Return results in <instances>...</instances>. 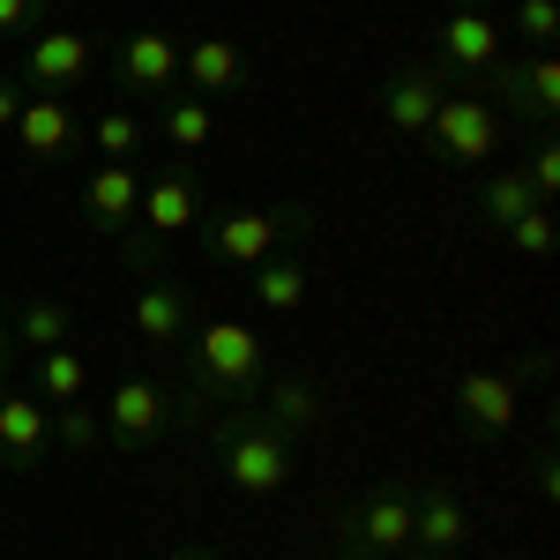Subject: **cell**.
I'll return each instance as SVG.
<instances>
[{
    "label": "cell",
    "instance_id": "7c38bea8",
    "mask_svg": "<svg viewBox=\"0 0 560 560\" xmlns=\"http://www.w3.org/2000/svg\"><path fill=\"white\" fill-rule=\"evenodd\" d=\"M448 90H456V75H448V68L427 52V60H411L404 75H388V83H382V120H388L396 135H427L433 105H441Z\"/></svg>",
    "mask_w": 560,
    "mask_h": 560
},
{
    "label": "cell",
    "instance_id": "484cf974",
    "mask_svg": "<svg viewBox=\"0 0 560 560\" xmlns=\"http://www.w3.org/2000/svg\"><path fill=\"white\" fill-rule=\"evenodd\" d=\"M45 411H52V448H68V456H97L105 448V419L90 404H45Z\"/></svg>",
    "mask_w": 560,
    "mask_h": 560
},
{
    "label": "cell",
    "instance_id": "e0dca14e",
    "mask_svg": "<svg viewBox=\"0 0 560 560\" xmlns=\"http://www.w3.org/2000/svg\"><path fill=\"white\" fill-rule=\"evenodd\" d=\"M135 202H142V173L135 165H97L83 179V217L105 240H128L135 232Z\"/></svg>",
    "mask_w": 560,
    "mask_h": 560
},
{
    "label": "cell",
    "instance_id": "d590c367",
    "mask_svg": "<svg viewBox=\"0 0 560 560\" xmlns=\"http://www.w3.org/2000/svg\"><path fill=\"white\" fill-rule=\"evenodd\" d=\"M0 396H8V374H0Z\"/></svg>",
    "mask_w": 560,
    "mask_h": 560
},
{
    "label": "cell",
    "instance_id": "30bf717a",
    "mask_svg": "<svg viewBox=\"0 0 560 560\" xmlns=\"http://www.w3.org/2000/svg\"><path fill=\"white\" fill-rule=\"evenodd\" d=\"M90 75V38L83 31H31L23 38V60H15V83L38 90V97H68V90Z\"/></svg>",
    "mask_w": 560,
    "mask_h": 560
},
{
    "label": "cell",
    "instance_id": "44dd1931",
    "mask_svg": "<svg viewBox=\"0 0 560 560\" xmlns=\"http://www.w3.org/2000/svg\"><path fill=\"white\" fill-rule=\"evenodd\" d=\"M255 404H261V411H269V419H277L284 433H292V441L322 427V388L306 382V374H269Z\"/></svg>",
    "mask_w": 560,
    "mask_h": 560
},
{
    "label": "cell",
    "instance_id": "7402d4cb",
    "mask_svg": "<svg viewBox=\"0 0 560 560\" xmlns=\"http://www.w3.org/2000/svg\"><path fill=\"white\" fill-rule=\"evenodd\" d=\"M530 210H553V202H538V187L523 179V165H501V173L478 179V217H486L493 232H509V224L530 217Z\"/></svg>",
    "mask_w": 560,
    "mask_h": 560
},
{
    "label": "cell",
    "instance_id": "ac0fdd59",
    "mask_svg": "<svg viewBox=\"0 0 560 560\" xmlns=\"http://www.w3.org/2000/svg\"><path fill=\"white\" fill-rule=\"evenodd\" d=\"M128 322H135V337H142V345H179V337H187V322H195V306H187V292H179L173 277H150V284L135 292Z\"/></svg>",
    "mask_w": 560,
    "mask_h": 560
},
{
    "label": "cell",
    "instance_id": "4316f807",
    "mask_svg": "<svg viewBox=\"0 0 560 560\" xmlns=\"http://www.w3.org/2000/svg\"><path fill=\"white\" fill-rule=\"evenodd\" d=\"M516 45H530V52H553L560 45V0H516Z\"/></svg>",
    "mask_w": 560,
    "mask_h": 560
},
{
    "label": "cell",
    "instance_id": "603a6c76",
    "mask_svg": "<svg viewBox=\"0 0 560 560\" xmlns=\"http://www.w3.org/2000/svg\"><path fill=\"white\" fill-rule=\"evenodd\" d=\"M142 142H150V120L128 113V105H105V113L90 120V150H97L105 165H135V158H142Z\"/></svg>",
    "mask_w": 560,
    "mask_h": 560
},
{
    "label": "cell",
    "instance_id": "d4e9b609",
    "mask_svg": "<svg viewBox=\"0 0 560 560\" xmlns=\"http://www.w3.org/2000/svg\"><path fill=\"white\" fill-rule=\"evenodd\" d=\"M75 337V314H68V300H52V292H38V300H23V314H15V345L31 351H52Z\"/></svg>",
    "mask_w": 560,
    "mask_h": 560
},
{
    "label": "cell",
    "instance_id": "83f0119b",
    "mask_svg": "<svg viewBox=\"0 0 560 560\" xmlns=\"http://www.w3.org/2000/svg\"><path fill=\"white\" fill-rule=\"evenodd\" d=\"M523 68H530V120L553 128V120H560V68H553V52H523Z\"/></svg>",
    "mask_w": 560,
    "mask_h": 560
},
{
    "label": "cell",
    "instance_id": "4fadbf2b",
    "mask_svg": "<svg viewBox=\"0 0 560 560\" xmlns=\"http://www.w3.org/2000/svg\"><path fill=\"white\" fill-rule=\"evenodd\" d=\"M247 83H255L247 45H232V38H195V45H179V90H195L202 105H224L232 90H247Z\"/></svg>",
    "mask_w": 560,
    "mask_h": 560
},
{
    "label": "cell",
    "instance_id": "5bb4252c",
    "mask_svg": "<svg viewBox=\"0 0 560 560\" xmlns=\"http://www.w3.org/2000/svg\"><path fill=\"white\" fill-rule=\"evenodd\" d=\"M113 83L135 90V97L179 90V38H165V31H128V38L113 45Z\"/></svg>",
    "mask_w": 560,
    "mask_h": 560
},
{
    "label": "cell",
    "instance_id": "4dcf8cb0",
    "mask_svg": "<svg viewBox=\"0 0 560 560\" xmlns=\"http://www.w3.org/2000/svg\"><path fill=\"white\" fill-rule=\"evenodd\" d=\"M45 15H52V0H0V38H31L45 31Z\"/></svg>",
    "mask_w": 560,
    "mask_h": 560
},
{
    "label": "cell",
    "instance_id": "ffe728a7",
    "mask_svg": "<svg viewBox=\"0 0 560 560\" xmlns=\"http://www.w3.org/2000/svg\"><path fill=\"white\" fill-rule=\"evenodd\" d=\"M158 135L173 142L179 158H195V150H210V135H217V105H202L195 90H165L158 97Z\"/></svg>",
    "mask_w": 560,
    "mask_h": 560
},
{
    "label": "cell",
    "instance_id": "52a82bcc",
    "mask_svg": "<svg viewBox=\"0 0 560 560\" xmlns=\"http://www.w3.org/2000/svg\"><path fill=\"white\" fill-rule=\"evenodd\" d=\"M516 404H523V366H471V374H456V427L471 441H501L516 427Z\"/></svg>",
    "mask_w": 560,
    "mask_h": 560
},
{
    "label": "cell",
    "instance_id": "e575fe53",
    "mask_svg": "<svg viewBox=\"0 0 560 560\" xmlns=\"http://www.w3.org/2000/svg\"><path fill=\"white\" fill-rule=\"evenodd\" d=\"M173 560H217V553H173Z\"/></svg>",
    "mask_w": 560,
    "mask_h": 560
},
{
    "label": "cell",
    "instance_id": "f546056e",
    "mask_svg": "<svg viewBox=\"0 0 560 560\" xmlns=\"http://www.w3.org/2000/svg\"><path fill=\"white\" fill-rule=\"evenodd\" d=\"M501 240H509V247H516L523 261H546L553 255V210H530V217H516V224H509V232H501Z\"/></svg>",
    "mask_w": 560,
    "mask_h": 560
},
{
    "label": "cell",
    "instance_id": "d6986e66",
    "mask_svg": "<svg viewBox=\"0 0 560 560\" xmlns=\"http://www.w3.org/2000/svg\"><path fill=\"white\" fill-rule=\"evenodd\" d=\"M247 277H255V306H261V314H277V322H292V314L306 306V292H314V277H306V261L292 255V247L269 255V261H255Z\"/></svg>",
    "mask_w": 560,
    "mask_h": 560
},
{
    "label": "cell",
    "instance_id": "9c48e42d",
    "mask_svg": "<svg viewBox=\"0 0 560 560\" xmlns=\"http://www.w3.org/2000/svg\"><path fill=\"white\" fill-rule=\"evenodd\" d=\"M202 224V173L195 165H158L142 179V202H135V232L150 240H179Z\"/></svg>",
    "mask_w": 560,
    "mask_h": 560
},
{
    "label": "cell",
    "instance_id": "1f68e13d",
    "mask_svg": "<svg viewBox=\"0 0 560 560\" xmlns=\"http://www.w3.org/2000/svg\"><path fill=\"white\" fill-rule=\"evenodd\" d=\"M15 113H23V83L0 75V128H15Z\"/></svg>",
    "mask_w": 560,
    "mask_h": 560
},
{
    "label": "cell",
    "instance_id": "7a4b0ae2",
    "mask_svg": "<svg viewBox=\"0 0 560 560\" xmlns=\"http://www.w3.org/2000/svg\"><path fill=\"white\" fill-rule=\"evenodd\" d=\"M210 427V448H217V471L232 478L240 493H284L292 486V433L277 427L261 404H224Z\"/></svg>",
    "mask_w": 560,
    "mask_h": 560
},
{
    "label": "cell",
    "instance_id": "cb8c5ba5",
    "mask_svg": "<svg viewBox=\"0 0 560 560\" xmlns=\"http://www.w3.org/2000/svg\"><path fill=\"white\" fill-rule=\"evenodd\" d=\"M38 396H45V404H83V396H90V359L75 345L38 351Z\"/></svg>",
    "mask_w": 560,
    "mask_h": 560
},
{
    "label": "cell",
    "instance_id": "836d02e7",
    "mask_svg": "<svg viewBox=\"0 0 560 560\" xmlns=\"http://www.w3.org/2000/svg\"><path fill=\"white\" fill-rule=\"evenodd\" d=\"M8 359H15V322L0 314V374H8Z\"/></svg>",
    "mask_w": 560,
    "mask_h": 560
},
{
    "label": "cell",
    "instance_id": "6da1fadb",
    "mask_svg": "<svg viewBox=\"0 0 560 560\" xmlns=\"http://www.w3.org/2000/svg\"><path fill=\"white\" fill-rule=\"evenodd\" d=\"M269 382V345L247 322H210L187 345V404H173V419H210V404H255Z\"/></svg>",
    "mask_w": 560,
    "mask_h": 560
},
{
    "label": "cell",
    "instance_id": "277c9868",
    "mask_svg": "<svg viewBox=\"0 0 560 560\" xmlns=\"http://www.w3.org/2000/svg\"><path fill=\"white\" fill-rule=\"evenodd\" d=\"M427 165H448V173H478L501 158V105H486L478 90H448L433 105L427 135H419Z\"/></svg>",
    "mask_w": 560,
    "mask_h": 560
},
{
    "label": "cell",
    "instance_id": "f1b7e54d",
    "mask_svg": "<svg viewBox=\"0 0 560 560\" xmlns=\"http://www.w3.org/2000/svg\"><path fill=\"white\" fill-rule=\"evenodd\" d=\"M523 179L538 187V202H553V195H560V135L553 128H538L530 158H523Z\"/></svg>",
    "mask_w": 560,
    "mask_h": 560
},
{
    "label": "cell",
    "instance_id": "d6a6232c",
    "mask_svg": "<svg viewBox=\"0 0 560 560\" xmlns=\"http://www.w3.org/2000/svg\"><path fill=\"white\" fill-rule=\"evenodd\" d=\"M329 560H441V553H427V546H404V553H329Z\"/></svg>",
    "mask_w": 560,
    "mask_h": 560
},
{
    "label": "cell",
    "instance_id": "8fae6325",
    "mask_svg": "<svg viewBox=\"0 0 560 560\" xmlns=\"http://www.w3.org/2000/svg\"><path fill=\"white\" fill-rule=\"evenodd\" d=\"M411 546H427V553H441V560H456L471 546V501H464L448 478L411 486Z\"/></svg>",
    "mask_w": 560,
    "mask_h": 560
},
{
    "label": "cell",
    "instance_id": "8992f818",
    "mask_svg": "<svg viewBox=\"0 0 560 560\" xmlns=\"http://www.w3.org/2000/svg\"><path fill=\"white\" fill-rule=\"evenodd\" d=\"M493 52H509V31H501L493 0H448V15H441V31H433V60L456 75V90H471V75Z\"/></svg>",
    "mask_w": 560,
    "mask_h": 560
},
{
    "label": "cell",
    "instance_id": "3957f363",
    "mask_svg": "<svg viewBox=\"0 0 560 560\" xmlns=\"http://www.w3.org/2000/svg\"><path fill=\"white\" fill-rule=\"evenodd\" d=\"M202 255L217 269H255V261L284 255L306 240V202H284V210H261V202H240V210H202Z\"/></svg>",
    "mask_w": 560,
    "mask_h": 560
},
{
    "label": "cell",
    "instance_id": "2e32d148",
    "mask_svg": "<svg viewBox=\"0 0 560 560\" xmlns=\"http://www.w3.org/2000/svg\"><path fill=\"white\" fill-rule=\"evenodd\" d=\"M15 142L31 150V158H68L75 142H83V120H75V105L68 97H38V90H23V113H15Z\"/></svg>",
    "mask_w": 560,
    "mask_h": 560
},
{
    "label": "cell",
    "instance_id": "9a60e30c",
    "mask_svg": "<svg viewBox=\"0 0 560 560\" xmlns=\"http://www.w3.org/2000/svg\"><path fill=\"white\" fill-rule=\"evenodd\" d=\"M45 448H52V411H45L38 396L8 388L0 396V471H31Z\"/></svg>",
    "mask_w": 560,
    "mask_h": 560
},
{
    "label": "cell",
    "instance_id": "ba28073f",
    "mask_svg": "<svg viewBox=\"0 0 560 560\" xmlns=\"http://www.w3.org/2000/svg\"><path fill=\"white\" fill-rule=\"evenodd\" d=\"M165 427H173V396H165L158 382H142V374L113 382V396H105V448L142 456V448H158Z\"/></svg>",
    "mask_w": 560,
    "mask_h": 560
},
{
    "label": "cell",
    "instance_id": "5b68a950",
    "mask_svg": "<svg viewBox=\"0 0 560 560\" xmlns=\"http://www.w3.org/2000/svg\"><path fill=\"white\" fill-rule=\"evenodd\" d=\"M411 546V486H366L351 509H337L329 523V553H404Z\"/></svg>",
    "mask_w": 560,
    "mask_h": 560
}]
</instances>
